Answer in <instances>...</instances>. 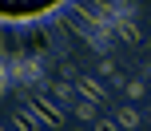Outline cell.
I'll return each instance as SVG.
<instances>
[{
	"label": "cell",
	"mask_w": 151,
	"mask_h": 131,
	"mask_svg": "<svg viewBox=\"0 0 151 131\" xmlns=\"http://www.w3.org/2000/svg\"><path fill=\"white\" fill-rule=\"evenodd\" d=\"M80 92L88 95L91 103H99V100H104V87H96V84H91V79H80Z\"/></svg>",
	"instance_id": "6da1fadb"
},
{
	"label": "cell",
	"mask_w": 151,
	"mask_h": 131,
	"mask_svg": "<svg viewBox=\"0 0 151 131\" xmlns=\"http://www.w3.org/2000/svg\"><path fill=\"white\" fill-rule=\"evenodd\" d=\"M119 123H123V127H135L139 119H135V111H127V107H123V111H119Z\"/></svg>",
	"instance_id": "7a4b0ae2"
}]
</instances>
